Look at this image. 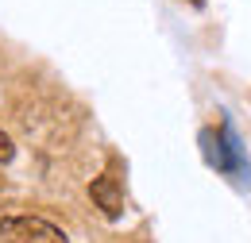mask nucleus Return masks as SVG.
I'll list each match as a JSON object with an SVG mask.
<instances>
[{
    "label": "nucleus",
    "instance_id": "nucleus-1",
    "mask_svg": "<svg viewBox=\"0 0 251 243\" xmlns=\"http://www.w3.org/2000/svg\"><path fill=\"white\" fill-rule=\"evenodd\" d=\"M0 243H70L58 224L31 213L0 216Z\"/></svg>",
    "mask_w": 251,
    "mask_h": 243
},
{
    "label": "nucleus",
    "instance_id": "nucleus-2",
    "mask_svg": "<svg viewBox=\"0 0 251 243\" xmlns=\"http://www.w3.org/2000/svg\"><path fill=\"white\" fill-rule=\"evenodd\" d=\"M89 197H93V205L108 216V220H120V216H124V189H120V178H116L112 170L100 174V178H93Z\"/></svg>",
    "mask_w": 251,
    "mask_h": 243
},
{
    "label": "nucleus",
    "instance_id": "nucleus-3",
    "mask_svg": "<svg viewBox=\"0 0 251 243\" xmlns=\"http://www.w3.org/2000/svg\"><path fill=\"white\" fill-rule=\"evenodd\" d=\"M217 131H220V139H224V151H228V174L240 178V182H248V178H251V166H248V154H244V143H240L236 127L224 120Z\"/></svg>",
    "mask_w": 251,
    "mask_h": 243
},
{
    "label": "nucleus",
    "instance_id": "nucleus-4",
    "mask_svg": "<svg viewBox=\"0 0 251 243\" xmlns=\"http://www.w3.org/2000/svg\"><path fill=\"white\" fill-rule=\"evenodd\" d=\"M201 151H205V162L213 166V170H220V174H228V151H224V139H220V131H213V127H205L201 135Z\"/></svg>",
    "mask_w": 251,
    "mask_h": 243
},
{
    "label": "nucleus",
    "instance_id": "nucleus-5",
    "mask_svg": "<svg viewBox=\"0 0 251 243\" xmlns=\"http://www.w3.org/2000/svg\"><path fill=\"white\" fill-rule=\"evenodd\" d=\"M12 154H16V143L8 139V131H0V162H12Z\"/></svg>",
    "mask_w": 251,
    "mask_h": 243
},
{
    "label": "nucleus",
    "instance_id": "nucleus-6",
    "mask_svg": "<svg viewBox=\"0 0 251 243\" xmlns=\"http://www.w3.org/2000/svg\"><path fill=\"white\" fill-rule=\"evenodd\" d=\"M189 4H193V8H205V0H189Z\"/></svg>",
    "mask_w": 251,
    "mask_h": 243
}]
</instances>
